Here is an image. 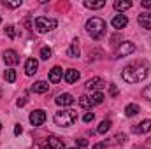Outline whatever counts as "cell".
I'll return each instance as SVG.
<instances>
[{"mask_svg":"<svg viewBox=\"0 0 151 149\" xmlns=\"http://www.w3.org/2000/svg\"><path fill=\"white\" fill-rule=\"evenodd\" d=\"M121 77H123V81H127V82H142V81L148 77V65H142V63L128 65V67L123 69Z\"/></svg>","mask_w":151,"mask_h":149,"instance_id":"cell-1","label":"cell"},{"mask_svg":"<svg viewBox=\"0 0 151 149\" xmlns=\"http://www.w3.org/2000/svg\"><path fill=\"white\" fill-rule=\"evenodd\" d=\"M106 21L102 19V18H90L88 21H86V32L90 34V37H93L95 40H99V39H102L106 35Z\"/></svg>","mask_w":151,"mask_h":149,"instance_id":"cell-2","label":"cell"},{"mask_svg":"<svg viewBox=\"0 0 151 149\" xmlns=\"http://www.w3.org/2000/svg\"><path fill=\"white\" fill-rule=\"evenodd\" d=\"M53 119H55V123L58 126H72L76 121H77V114L72 109H63V111L56 112Z\"/></svg>","mask_w":151,"mask_h":149,"instance_id":"cell-3","label":"cell"},{"mask_svg":"<svg viewBox=\"0 0 151 149\" xmlns=\"http://www.w3.org/2000/svg\"><path fill=\"white\" fill-rule=\"evenodd\" d=\"M56 25H58V21H56V19H53V18L39 16L37 19H35V28H37V32H40V34H46V32L55 30V28H56Z\"/></svg>","mask_w":151,"mask_h":149,"instance_id":"cell-4","label":"cell"},{"mask_svg":"<svg viewBox=\"0 0 151 149\" xmlns=\"http://www.w3.org/2000/svg\"><path fill=\"white\" fill-rule=\"evenodd\" d=\"M135 51V44L134 42H121L119 46H118V51H116V56L118 58H125V56H130L132 53Z\"/></svg>","mask_w":151,"mask_h":149,"instance_id":"cell-5","label":"cell"},{"mask_svg":"<svg viewBox=\"0 0 151 149\" xmlns=\"http://www.w3.org/2000/svg\"><path fill=\"white\" fill-rule=\"evenodd\" d=\"M40 149H65L63 146V140H60L58 137H47L42 144H40Z\"/></svg>","mask_w":151,"mask_h":149,"instance_id":"cell-6","label":"cell"},{"mask_svg":"<svg viewBox=\"0 0 151 149\" xmlns=\"http://www.w3.org/2000/svg\"><path fill=\"white\" fill-rule=\"evenodd\" d=\"M30 123L34 125V126H40L44 121H46V112L40 111V109H37V111H34L32 114H30Z\"/></svg>","mask_w":151,"mask_h":149,"instance_id":"cell-7","label":"cell"},{"mask_svg":"<svg viewBox=\"0 0 151 149\" xmlns=\"http://www.w3.org/2000/svg\"><path fill=\"white\" fill-rule=\"evenodd\" d=\"M4 62H5V65H16V63H19V56H18V53L14 51V49H7L5 53H4Z\"/></svg>","mask_w":151,"mask_h":149,"instance_id":"cell-8","label":"cell"},{"mask_svg":"<svg viewBox=\"0 0 151 149\" xmlns=\"http://www.w3.org/2000/svg\"><path fill=\"white\" fill-rule=\"evenodd\" d=\"M55 102H56L60 107H69V105L74 104V97H72L70 93H62V95H58V97L55 98Z\"/></svg>","mask_w":151,"mask_h":149,"instance_id":"cell-9","label":"cell"},{"mask_svg":"<svg viewBox=\"0 0 151 149\" xmlns=\"http://www.w3.org/2000/svg\"><path fill=\"white\" fill-rule=\"evenodd\" d=\"M86 90H90V91H100V88L104 86V81L100 79V77H91V79H88L86 81Z\"/></svg>","mask_w":151,"mask_h":149,"instance_id":"cell-10","label":"cell"},{"mask_svg":"<svg viewBox=\"0 0 151 149\" xmlns=\"http://www.w3.org/2000/svg\"><path fill=\"white\" fill-rule=\"evenodd\" d=\"M113 28L116 30H121V28H125L127 25H128V19H127V16L125 14H118V16H114L113 18Z\"/></svg>","mask_w":151,"mask_h":149,"instance_id":"cell-11","label":"cell"},{"mask_svg":"<svg viewBox=\"0 0 151 149\" xmlns=\"http://www.w3.org/2000/svg\"><path fill=\"white\" fill-rule=\"evenodd\" d=\"M37 69H39V62L35 60V58H28L27 63H25V74L34 75L35 72H37Z\"/></svg>","mask_w":151,"mask_h":149,"instance_id":"cell-12","label":"cell"},{"mask_svg":"<svg viewBox=\"0 0 151 149\" xmlns=\"http://www.w3.org/2000/svg\"><path fill=\"white\" fill-rule=\"evenodd\" d=\"M137 21H139V25H141L142 28H146V30H151V12H144V14H139Z\"/></svg>","mask_w":151,"mask_h":149,"instance_id":"cell-13","label":"cell"},{"mask_svg":"<svg viewBox=\"0 0 151 149\" xmlns=\"http://www.w3.org/2000/svg\"><path fill=\"white\" fill-rule=\"evenodd\" d=\"M65 81L69 82V84H76L77 81H79V72L76 70V69H69V70H65Z\"/></svg>","mask_w":151,"mask_h":149,"instance_id":"cell-14","label":"cell"},{"mask_svg":"<svg viewBox=\"0 0 151 149\" xmlns=\"http://www.w3.org/2000/svg\"><path fill=\"white\" fill-rule=\"evenodd\" d=\"M47 90H49V84L46 81H37V82L32 84V91L34 93H46Z\"/></svg>","mask_w":151,"mask_h":149,"instance_id":"cell-15","label":"cell"},{"mask_svg":"<svg viewBox=\"0 0 151 149\" xmlns=\"http://www.w3.org/2000/svg\"><path fill=\"white\" fill-rule=\"evenodd\" d=\"M135 133H148L151 132V119H144L141 121V125H137V128H134Z\"/></svg>","mask_w":151,"mask_h":149,"instance_id":"cell-16","label":"cell"},{"mask_svg":"<svg viewBox=\"0 0 151 149\" xmlns=\"http://www.w3.org/2000/svg\"><path fill=\"white\" fill-rule=\"evenodd\" d=\"M62 69L60 67H53L51 70H49V81L51 82H60L62 81Z\"/></svg>","mask_w":151,"mask_h":149,"instance_id":"cell-17","label":"cell"},{"mask_svg":"<svg viewBox=\"0 0 151 149\" xmlns=\"http://www.w3.org/2000/svg\"><path fill=\"white\" fill-rule=\"evenodd\" d=\"M132 5H134V4H132L130 0H116V2H114V9H116V11H119V12H121V11L130 9Z\"/></svg>","mask_w":151,"mask_h":149,"instance_id":"cell-18","label":"cell"},{"mask_svg":"<svg viewBox=\"0 0 151 149\" xmlns=\"http://www.w3.org/2000/svg\"><path fill=\"white\" fill-rule=\"evenodd\" d=\"M79 105H81V107H84V109H91L95 104H93L91 97H88V95H83V97H79Z\"/></svg>","mask_w":151,"mask_h":149,"instance_id":"cell-19","label":"cell"},{"mask_svg":"<svg viewBox=\"0 0 151 149\" xmlns=\"http://www.w3.org/2000/svg\"><path fill=\"white\" fill-rule=\"evenodd\" d=\"M141 111V107L137 105V104H128L127 107H125V114L128 116V117H132V116H137Z\"/></svg>","mask_w":151,"mask_h":149,"instance_id":"cell-20","label":"cell"},{"mask_svg":"<svg viewBox=\"0 0 151 149\" xmlns=\"http://www.w3.org/2000/svg\"><path fill=\"white\" fill-rule=\"evenodd\" d=\"M69 56H70V58H77V56H79V40H77V39L72 40V44H70V47H69Z\"/></svg>","mask_w":151,"mask_h":149,"instance_id":"cell-21","label":"cell"},{"mask_svg":"<svg viewBox=\"0 0 151 149\" xmlns=\"http://www.w3.org/2000/svg\"><path fill=\"white\" fill-rule=\"evenodd\" d=\"M104 5H106V0H99V2L84 0V7H88V9H102Z\"/></svg>","mask_w":151,"mask_h":149,"instance_id":"cell-22","label":"cell"},{"mask_svg":"<svg viewBox=\"0 0 151 149\" xmlns=\"http://www.w3.org/2000/svg\"><path fill=\"white\" fill-rule=\"evenodd\" d=\"M27 102H28V91H23V93L18 97L16 105H18V107H23V105H27Z\"/></svg>","mask_w":151,"mask_h":149,"instance_id":"cell-23","label":"cell"},{"mask_svg":"<svg viewBox=\"0 0 151 149\" xmlns=\"http://www.w3.org/2000/svg\"><path fill=\"white\" fill-rule=\"evenodd\" d=\"M109 128H111V121L109 119H106V121H102L100 125H99V133H106V132H109Z\"/></svg>","mask_w":151,"mask_h":149,"instance_id":"cell-24","label":"cell"},{"mask_svg":"<svg viewBox=\"0 0 151 149\" xmlns=\"http://www.w3.org/2000/svg\"><path fill=\"white\" fill-rule=\"evenodd\" d=\"M4 79H5L7 82H14V81H16V70H12V69L5 70V74H4Z\"/></svg>","mask_w":151,"mask_h":149,"instance_id":"cell-25","label":"cell"},{"mask_svg":"<svg viewBox=\"0 0 151 149\" xmlns=\"http://www.w3.org/2000/svg\"><path fill=\"white\" fill-rule=\"evenodd\" d=\"M51 54H53L51 47H42V49H40V58H42V60H49Z\"/></svg>","mask_w":151,"mask_h":149,"instance_id":"cell-26","label":"cell"},{"mask_svg":"<svg viewBox=\"0 0 151 149\" xmlns=\"http://www.w3.org/2000/svg\"><path fill=\"white\" fill-rule=\"evenodd\" d=\"M91 100H93V104H102L104 102V93L102 91H95L93 97H91Z\"/></svg>","mask_w":151,"mask_h":149,"instance_id":"cell-27","label":"cell"},{"mask_svg":"<svg viewBox=\"0 0 151 149\" xmlns=\"http://www.w3.org/2000/svg\"><path fill=\"white\" fill-rule=\"evenodd\" d=\"M2 4H4L5 7H9V9H16V7L21 5V0H14V2H7V0H4Z\"/></svg>","mask_w":151,"mask_h":149,"instance_id":"cell-28","label":"cell"},{"mask_svg":"<svg viewBox=\"0 0 151 149\" xmlns=\"http://www.w3.org/2000/svg\"><path fill=\"white\" fill-rule=\"evenodd\" d=\"M5 34H7V37L9 39H14L16 37V27H12V25L5 27Z\"/></svg>","mask_w":151,"mask_h":149,"instance_id":"cell-29","label":"cell"},{"mask_svg":"<svg viewBox=\"0 0 151 149\" xmlns=\"http://www.w3.org/2000/svg\"><path fill=\"white\" fill-rule=\"evenodd\" d=\"M142 97H144L146 100H150V102H151V84L144 88V91H142Z\"/></svg>","mask_w":151,"mask_h":149,"instance_id":"cell-30","label":"cell"},{"mask_svg":"<svg viewBox=\"0 0 151 149\" xmlns=\"http://www.w3.org/2000/svg\"><path fill=\"white\" fill-rule=\"evenodd\" d=\"M93 117H95V114H93V112H86V114L83 116V121H84V123H91V121H93Z\"/></svg>","mask_w":151,"mask_h":149,"instance_id":"cell-31","label":"cell"},{"mask_svg":"<svg viewBox=\"0 0 151 149\" xmlns=\"http://www.w3.org/2000/svg\"><path fill=\"white\" fill-rule=\"evenodd\" d=\"M114 139H116V142L123 144V142L127 140V135H125V133H116V137H114Z\"/></svg>","mask_w":151,"mask_h":149,"instance_id":"cell-32","label":"cell"},{"mask_svg":"<svg viewBox=\"0 0 151 149\" xmlns=\"http://www.w3.org/2000/svg\"><path fill=\"white\" fill-rule=\"evenodd\" d=\"M77 146L79 148H86L88 146V140L86 139H77Z\"/></svg>","mask_w":151,"mask_h":149,"instance_id":"cell-33","label":"cell"},{"mask_svg":"<svg viewBox=\"0 0 151 149\" xmlns=\"http://www.w3.org/2000/svg\"><path fill=\"white\" fill-rule=\"evenodd\" d=\"M141 5H142L144 9H151V0H142V2H141Z\"/></svg>","mask_w":151,"mask_h":149,"instance_id":"cell-34","label":"cell"},{"mask_svg":"<svg viewBox=\"0 0 151 149\" xmlns=\"http://www.w3.org/2000/svg\"><path fill=\"white\" fill-rule=\"evenodd\" d=\"M21 132H23V128H21V125H16V126H14V135H19Z\"/></svg>","mask_w":151,"mask_h":149,"instance_id":"cell-35","label":"cell"},{"mask_svg":"<svg viewBox=\"0 0 151 149\" xmlns=\"http://www.w3.org/2000/svg\"><path fill=\"white\" fill-rule=\"evenodd\" d=\"M91 149H107V148H106V144H95Z\"/></svg>","mask_w":151,"mask_h":149,"instance_id":"cell-36","label":"cell"},{"mask_svg":"<svg viewBox=\"0 0 151 149\" xmlns=\"http://www.w3.org/2000/svg\"><path fill=\"white\" fill-rule=\"evenodd\" d=\"M118 93H119V91L116 90V86H111V95H113V97H116Z\"/></svg>","mask_w":151,"mask_h":149,"instance_id":"cell-37","label":"cell"},{"mask_svg":"<svg viewBox=\"0 0 151 149\" xmlns=\"http://www.w3.org/2000/svg\"><path fill=\"white\" fill-rule=\"evenodd\" d=\"M113 42H116V40H119V35H113V39H111Z\"/></svg>","mask_w":151,"mask_h":149,"instance_id":"cell-38","label":"cell"},{"mask_svg":"<svg viewBox=\"0 0 151 149\" xmlns=\"http://www.w3.org/2000/svg\"><path fill=\"white\" fill-rule=\"evenodd\" d=\"M0 97H2V88H0Z\"/></svg>","mask_w":151,"mask_h":149,"instance_id":"cell-39","label":"cell"},{"mask_svg":"<svg viewBox=\"0 0 151 149\" xmlns=\"http://www.w3.org/2000/svg\"><path fill=\"white\" fill-rule=\"evenodd\" d=\"M70 149H77V148H70Z\"/></svg>","mask_w":151,"mask_h":149,"instance_id":"cell-40","label":"cell"},{"mask_svg":"<svg viewBox=\"0 0 151 149\" xmlns=\"http://www.w3.org/2000/svg\"><path fill=\"white\" fill-rule=\"evenodd\" d=\"M0 23H2V18H0Z\"/></svg>","mask_w":151,"mask_h":149,"instance_id":"cell-41","label":"cell"},{"mask_svg":"<svg viewBox=\"0 0 151 149\" xmlns=\"http://www.w3.org/2000/svg\"><path fill=\"white\" fill-rule=\"evenodd\" d=\"M0 128H2V123H0Z\"/></svg>","mask_w":151,"mask_h":149,"instance_id":"cell-42","label":"cell"},{"mask_svg":"<svg viewBox=\"0 0 151 149\" xmlns=\"http://www.w3.org/2000/svg\"><path fill=\"white\" fill-rule=\"evenodd\" d=\"M137 149H141V148H137Z\"/></svg>","mask_w":151,"mask_h":149,"instance_id":"cell-43","label":"cell"}]
</instances>
